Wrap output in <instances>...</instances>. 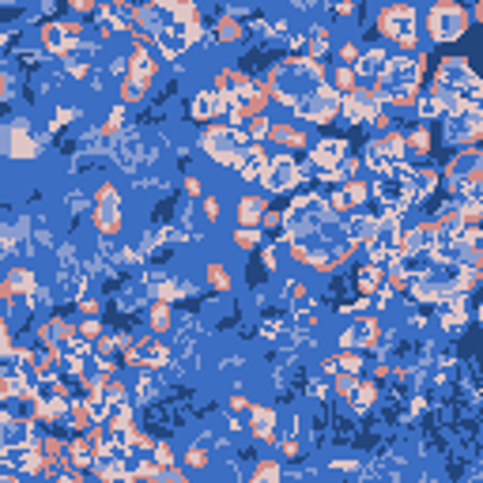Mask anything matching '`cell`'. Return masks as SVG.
<instances>
[{
    "instance_id": "obj_1",
    "label": "cell",
    "mask_w": 483,
    "mask_h": 483,
    "mask_svg": "<svg viewBox=\"0 0 483 483\" xmlns=\"http://www.w3.org/2000/svg\"><path fill=\"white\" fill-rule=\"evenodd\" d=\"M264 94L276 102H283V106H295L298 99H306V94L329 87V72H325L317 60L310 57H283L272 65V72L264 76Z\"/></svg>"
},
{
    "instance_id": "obj_2",
    "label": "cell",
    "mask_w": 483,
    "mask_h": 483,
    "mask_svg": "<svg viewBox=\"0 0 483 483\" xmlns=\"http://www.w3.org/2000/svg\"><path fill=\"white\" fill-rule=\"evenodd\" d=\"M423 27L434 46H453L457 38H464V31H472V12L457 0H438L423 12Z\"/></svg>"
},
{
    "instance_id": "obj_3",
    "label": "cell",
    "mask_w": 483,
    "mask_h": 483,
    "mask_svg": "<svg viewBox=\"0 0 483 483\" xmlns=\"http://www.w3.org/2000/svg\"><path fill=\"white\" fill-rule=\"evenodd\" d=\"M378 34L385 42H393L396 53L408 57L419 46V8L412 4H385L378 12Z\"/></svg>"
},
{
    "instance_id": "obj_4",
    "label": "cell",
    "mask_w": 483,
    "mask_h": 483,
    "mask_svg": "<svg viewBox=\"0 0 483 483\" xmlns=\"http://www.w3.org/2000/svg\"><path fill=\"white\" fill-rule=\"evenodd\" d=\"M427 60H430L427 53H416V57L393 53L389 72H385V80L378 83V99L393 102V99H404V94H419L423 72H427Z\"/></svg>"
},
{
    "instance_id": "obj_5",
    "label": "cell",
    "mask_w": 483,
    "mask_h": 483,
    "mask_svg": "<svg viewBox=\"0 0 483 483\" xmlns=\"http://www.w3.org/2000/svg\"><path fill=\"white\" fill-rule=\"evenodd\" d=\"M483 136V110L476 102H453L450 121H446V140L450 144H468Z\"/></svg>"
},
{
    "instance_id": "obj_6",
    "label": "cell",
    "mask_w": 483,
    "mask_h": 483,
    "mask_svg": "<svg viewBox=\"0 0 483 483\" xmlns=\"http://www.w3.org/2000/svg\"><path fill=\"white\" fill-rule=\"evenodd\" d=\"M204 148H208V155L215 162H238V155L249 144H246V133H238V128L212 125V128H204Z\"/></svg>"
},
{
    "instance_id": "obj_7",
    "label": "cell",
    "mask_w": 483,
    "mask_h": 483,
    "mask_svg": "<svg viewBox=\"0 0 483 483\" xmlns=\"http://www.w3.org/2000/svg\"><path fill=\"white\" fill-rule=\"evenodd\" d=\"M94 227L102 230V235H114L121 227V193L114 185H99V193H94Z\"/></svg>"
},
{
    "instance_id": "obj_8",
    "label": "cell",
    "mask_w": 483,
    "mask_h": 483,
    "mask_svg": "<svg viewBox=\"0 0 483 483\" xmlns=\"http://www.w3.org/2000/svg\"><path fill=\"white\" fill-rule=\"evenodd\" d=\"M302 181V170H298V162L291 159V155H276V159L269 162V170H264V178H261V185L264 189H272V193H287V189H295Z\"/></svg>"
},
{
    "instance_id": "obj_9",
    "label": "cell",
    "mask_w": 483,
    "mask_h": 483,
    "mask_svg": "<svg viewBox=\"0 0 483 483\" xmlns=\"http://www.w3.org/2000/svg\"><path fill=\"white\" fill-rule=\"evenodd\" d=\"M155 80H159V53H155V46H136L128 53V83L151 87Z\"/></svg>"
},
{
    "instance_id": "obj_10",
    "label": "cell",
    "mask_w": 483,
    "mask_h": 483,
    "mask_svg": "<svg viewBox=\"0 0 483 483\" xmlns=\"http://www.w3.org/2000/svg\"><path fill=\"white\" fill-rule=\"evenodd\" d=\"M151 46H155V53H159V57L178 60L189 49V31L181 27V23H162V27L151 31Z\"/></svg>"
},
{
    "instance_id": "obj_11",
    "label": "cell",
    "mask_w": 483,
    "mask_h": 483,
    "mask_svg": "<svg viewBox=\"0 0 483 483\" xmlns=\"http://www.w3.org/2000/svg\"><path fill=\"white\" fill-rule=\"evenodd\" d=\"M389 60H393V53L385 46H366L362 57H359V65H355L359 83H382L385 72H389Z\"/></svg>"
},
{
    "instance_id": "obj_12",
    "label": "cell",
    "mask_w": 483,
    "mask_h": 483,
    "mask_svg": "<svg viewBox=\"0 0 483 483\" xmlns=\"http://www.w3.org/2000/svg\"><path fill=\"white\" fill-rule=\"evenodd\" d=\"M212 38L215 42H219V46H235V42H242V38H246V23H242V15H235V12H230V8H223V12L219 15H215V23H212Z\"/></svg>"
},
{
    "instance_id": "obj_13",
    "label": "cell",
    "mask_w": 483,
    "mask_h": 483,
    "mask_svg": "<svg viewBox=\"0 0 483 483\" xmlns=\"http://www.w3.org/2000/svg\"><path fill=\"white\" fill-rule=\"evenodd\" d=\"M329 53H332V31L321 27V23H317V27H310L306 31V53H302V57H310V60H317V65H321Z\"/></svg>"
},
{
    "instance_id": "obj_14",
    "label": "cell",
    "mask_w": 483,
    "mask_h": 483,
    "mask_svg": "<svg viewBox=\"0 0 483 483\" xmlns=\"http://www.w3.org/2000/svg\"><path fill=\"white\" fill-rule=\"evenodd\" d=\"M235 215H238V227H257V223L269 215V208H264L261 196H242L238 208H235Z\"/></svg>"
},
{
    "instance_id": "obj_15",
    "label": "cell",
    "mask_w": 483,
    "mask_h": 483,
    "mask_svg": "<svg viewBox=\"0 0 483 483\" xmlns=\"http://www.w3.org/2000/svg\"><path fill=\"white\" fill-rule=\"evenodd\" d=\"M344 151H348V140H317L314 162H317L321 170H329V167H336V162L344 159Z\"/></svg>"
},
{
    "instance_id": "obj_16",
    "label": "cell",
    "mask_w": 483,
    "mask_h": 483,
    "mask_svg": "<svg viewBox=\"0 0 483 483\" xmlns=\"http://www.w3.org/2000/svg\"><path fill=\"white\" fill-rule=\"evenodd\" d=\"M269 140L276 144V148H283V155H287L291 148H302V144H306V133H302L298 125H272Z\"/></svg>"
},
{
    "instance_id": "obj_17",
    "label": "cell",
    "mask_w": 483,
    "mask_h": 483,
    "mask_svg": "<svg viewBox=\"0 0 483 483\" xmlns=\"http://www.w3.org/2000/svg\"><path fill=\"white\" fill-rule=\"evenodd\" d=\"M8 140H12V151L8 155H15V159H27V155H38V140L27 133L23 125H12V133H8Z\"/></svg>"
},
{
    "instance_id": "obj_18",
    "label": "cell",
    "mask_w": 483,
    "mask_h": 483,
    "mask_svg": "<svg viewBox=\"0 0 483 483\" xmlns=\"http://www.w3.org/2000/svg\"><path fill=\"white\" fill-rule=\"evenodd\" d=\"M249 427H253L257 438H264V442H269V438H272V427H276V416H272L269 408H253V423H249Z\"/></svg>"
},
{
    "instance_id": "obj_19",
    "label": "cell",
    "mask_w": 483,
    "mask_h": 483,
    "mask_svg": "<svg viewBox=\"0 0 483 483\" xmlns=\"http://www.w3.org/2000/svg\"><path fill=\"white\" fill-rule=\"evenodd\" d=\"M174 12H178V23H181V27H196V23H204V12H201L196 4H189V0H178Z\"/></svg>"
},
{
    "instance_id": "obj_20",
    "label": "cell",
    "mask_w": 483,
    "mask_h": 483,
    "mask_svg": "<svg viewBox=\"0 0 483 483\" xmlns=\"http://www.w3.org/2000/svg\"><path fill=\"white\" fill-rule=\"evenodd\" d=\"M336 57H340L336 65H348V68H355V65H359V57H362V46H359V42H344V46L336 49Z\"/></svg>"
},
{
    "instance_id": "obj_21",
    "label": "cell",
    "mask_w": 483,
    "mask_h": 483,
    "mask_svg": "<svg viewBox=\"0 0 483 483\" xmlns=\"http://www.w3.org/2000/svg\"><path fill=\"white\" fill-rule=\"evenodd\" d=\"M99 8L102 4H91V0H72V4H68V15H72V19H83V15H99Z\"/></svg>"
},
{
    "instance_id": "obj_22",
    "label": "cell",
    "mask_w": 483,
    "mask_h": 483,
    "mask_svg": "<svg viewBox=\"0 0 483 483\" xmlns=\"http://www.w3.org/2000/svg\"><path fill=\"white\" fill-rule=\"evenodd\" d=\"M276 480H280V468H276L272 461H261V464H257V472H253V480H249V483H276Z\"/></svg>"
},
{
    "instance_id": "obj_23",
    "label": "cell",
    "mask_w": 483,
    "mask_h": 483,
    "mask_svg": "<svg viewBox=\"0 0 483 483\" xmlns=\"http://www.w3.org/2000/svg\"><path fill=\"white\" fill-rule=\"evenodd\" d=\"M208 283H212L215 291H227V287H230L227 269H223V264H208Z\"/></svg>"
},
{
    "instance_id": "obj_24",
    "label": "cell",
    "mask_w": 483,
    "mask_h": 483,
    "mask_svg": "<svg viewBox=\"0 0 483 483\" xmlns=\"http://www.w3.org/2000/svg\"><path fill=\"white\" fill-rule=\"evenodd\" d=\"M257 242H261L257 227H238V235H235V246H238V249H253Z\"/></svg>"
},
{
    "instance_id": "obj_25",
    "label": "cell",
    "mask_w": 483,
    "mask_h": 483,
    "mask_svg": "<svg viewBox=\"0 0 483 483\" xmlns=\"http://www.w3.org/2000/svg\"><path fill=\"white\" fill-rule=\"evenodd\" d=\"M185 464H189V468H208V453H204V450H189Z\"/></svg>"
},
{
    "instance_id": "obj_26",
    "label": "cell",
    "mask_w": 483,
    "mask_h": 483,
    "mask_svg": "<svg viewBox=\"0 0 483 483\" xmlns=\"http://www.w3.org/2000/svg\"><path fill=\"white\" fill-rule=\"evenodd\" d=\"M121 99H125V102H140V99H144V87H136V83L125 80V87H121Z\"/></svg>"
},
{
    "instance_id": "obj_27",
    "label": "cell",
    "mask_w": 483,
    "mask_h": 483,
    "mask_svg": "<svg viewBox=\"0 0 483 483\" xmlns=\"http://www.w3.org/2000/svg\"><path fill=\"white\" fill-rule=\"evenodd\" d=\"M329 15L332 19H351V15H355V4H332Z\"/></svg>"
},
{
    "instance_id": "obj_28",
    "label": "cell",
    "mask_w": 483,
    "mask_h": 483,
    "mask_svg": "<svg viewBox=\"0 0 483 483\" xmlns=\"http://www.w3.org/2000/svg\"><path fill=\"white\" fill-rule=\"evenodd\" d=\"M204 215H208L212 223L219 219V201H215V196H208V201H204Z\"/></svg>"
},
{
    "instance_id": "obj_29",
    "label": "cell",
    "mask_w": 483,
    "mask_h": 483,
    "mask_svg": "<svg viewBox=\"0 0 483 483\" xmlns=\"http://www.w3.org/2000/svg\"><path fill=\"white\" fill-rule=\"evenodd\" d=\"M83 336H87V340H94V336H99L102 329H99V321H87V325H83V329H80Z\"/></svg>"
},
{
    "instance_id": "obj_30",
    "label": "cell",
    "mask_w": 483,
    "mask_h": 483,
    "mask_svg": "<svg viewBox=\"0 0 483 483\" xmlns=\"http://www.w3.org/2000/svg\"><path fill=\"white\" fill-rule=\"evenodd\" d=\"M72 117H76V110H68V106H65V110H57V125H68Z\"/></svg>"
},
{
    "instance_id": "obj_31",
    "label": "cell",
    "mask_w": 483,
    "mask_h": 483,
    "mask_svg": "<svg viewBox=\"0 0 483 483\" xmlns=\"http://www.w3.org/2000/svg\"><path fill=\"white\" fill-rule=\"evenodd\" d=\"M155 457H159V464H170V461H174V453H170V446H159V453H155Z\"/></svg>"
},
{
    "instance_id": "obj_32",
    "label": "cell",
    "mask_w": 483,
    "mask_h": 483,
    "mask_svg": "<svg viewBox=\"0 0 483 483\" xmlns=\"http://www.w3.org/2000/svg\"><path fill=\"white\" fill-rule=\"evenodd\" d=\"M472 23H483V4L472 8Z\"/></svg>"
}]
</instances>
